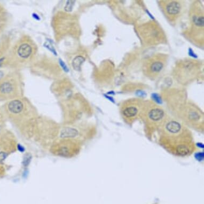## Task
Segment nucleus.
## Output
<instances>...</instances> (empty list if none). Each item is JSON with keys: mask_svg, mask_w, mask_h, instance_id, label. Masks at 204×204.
Masks as SVG:
<instances>
[{"mask_svg": "<svg viewBox=\"0 0 204 204\" xmlns=\"http://www.w3.org/2000/svg\"><path fill=\"white\" fill-rule=\"evenodd\" d=\"M161 141L171 153L184 156L190 153L193 149L191 133L175 121L167 122L162 129Z\"/></svg>", "mask_w": 204, "mask_h": 204, "instance_id": "obj_1", "label": "nucleus"}, {"mask_svg": "<svg viewBox=\"0 0 204 204\" xmlns=\"http://www.w3.org/2000/svg\"><path fill=\"white\" fill-rule=\"evenodd\" d=\"M7 108L10 113L18 119V125H20L23 133L33 134L36 113L29 102L25 100L15 99L9 102Z\"/></svg>", "mask_w": 204, "mask_h": 204, "instance_id": "obj_2", "label": "nucleus"}, {"mask_svg": "<svg viewBox=\"0 0 204 204\" xmlns=\"http://www.w3.org/2000/svg\"><path fill=\"white\" fill-rule=\"evenodd\" d=\"M81 143L76 140L58 138L51 144L50 151L54 155L64 158H72L79 153Z\"/></svg>", "mask_w": 204, "mask_h": 204, "instance_id": "obj_3", "label": "nucleus"}, {"mask_svg": "<svg viewBox=\"0 0 204 204\" xmlns=\"http://www.w3.org/2000/svg\"><path fill=\"white\" fill-rule=\"evenodd\" d=\"M19 84L12 76H7L0 80V97L3 98H16L19 94Z\"/></svg>", "mask_w": 204, "mask_h": 204, "instance_id": "obj_4", "label": "nucleus"}, {"mask_svg": "<svg viewBox=\"0 0 204 204\" xmlns=\"http://www.w3.org/2000/svg\"><path fill=\"white\" fill-rule=\"evenodd\" d=\"M16 55L22 62L28 60L34 53V46L32 42L27 40L20 42L17 46Z\"/></svg>", "mask_w": 204, "mask_h": 204, "instance_id": "obj_5", "label": "nucleus"}, {"mask_svg": "<svg viewBox=\"0 0 204 204\" xmlns=\"http://www.w3.org/2000/svg\"><path fill=\"white\" fill-rule=\"evenodd\" d=\"M149 119L153 121H158L162 119L164 115V112L162 110L158 108L152 109L148 114Z\"/></svg>", "mask_w": 204, "mask_h": 204, "instance_id": "obj_6", "label": "nucleus"}, {"mask_svg": "<svg viewBox=\"0 0 204 204\" xmlns=\"http://www.w3.org/2000/svg\"><path fill=\"white\" fill-rule=\"evenodd\" d=\"M180 10L181 6L178 2L172 1L167 5V12L170 15H176L180 12Z\"/></svg>", "mask_w": 204, "mask_h": 204, "instance_id": "obj_7", "label": "nucleus"}, {"mask_svg": "<svg viewBox=\"0 0 204 204\" xmlns=\"http://www.w3.org/2000/svg\"><path fill=\"white\" fill-rule=\"evenodd\" d=\"M138 109L135 107H127L123 110V115L127 118L134 117L138 114Z\"/></svg>", "mask_w": 204, "mask_h": 204, "instance_id": "obj_8", "label": "nucleus"}, {"mask_svg": "<svg viewBox=\"0 0 204 204\" xmlns=\"http://www.w3.org/2000/svg\"><path fill=\"white\" fill-rule=\"evenodd\" d=\"M85 59L82 56H77L76 57L72 62V65L74 69H75L76 71H79L81 69V66L82 63L84 62Z\"/></svg>", "mask_w": 204, "mask_h": 204, "instance_id": "obj_9", "label": "nucleus"}, {"mask_svg": "<svg viewBox=\"0 0 204 204\" xmlns=\"http://www.w3.org/2000/svg\"><path fill=\"white\" fill-rule=\"evenodd\" d=\"M163 68V64L160 62H155L152 64L150 67L151 72L158 73L162 71Z\"/></svg>", "mask_w": 204, "mask_h": 204, "instance_id": "obj_10", "label": "nucleus"}, {"mask_svg": "<svg viewBox=\"0 0 204 204\" xmlns=\"http://www.w3.org/2000/svg\"><path fill=\"white\" fill-rule=\"evenodd\" d=\"M193 21L194 23L196 25L199 26H202L204 24V19L202 16H194L193 18Z\"/></svg>", "mask_w": 204, "mask_h": 204, "instance_id": "obj_11", "label": "nucleus"}, {"mask_svg": "<svg viewBox=\"0 0 204 204\" xmlns=\"http://www.w3.org/2000/svg\"><path fill=\"white\" fill-rule=\"evenodd\" d=\"M7 157V153L5 152H0V163L2 162Z\"/></svg>", "mask_w": 204, "mask_h": 204, "instance_id": "obj_12", "label": "nucleus"}, {"mask_svg": "<svg viewBox=\"0 0 204 204\" xmlns=\"http://www.w3.org/2000/svg\"><path fill=\"white\" fill-rule=\"evenodd\" d=\"M152 96H153V99L157 100H156L157 102H158V103H160V102L161 100H160V97H159V96L157 94H153Z\"/></svg>", "mask_w": 204, "mask_h": 204, "instance_id": "obj_13", "label": "nucleus"}]
</instances>
